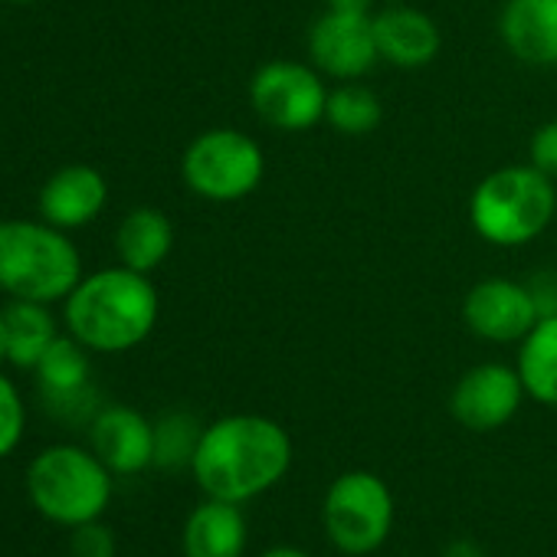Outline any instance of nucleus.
<instances>
[{
    "mask_svg": "<svg viewBox=\"0 0 557 557\" xmlns=\"http://www.w3.org/2000/svg\"><path fill=\"white\" fill-rule=\"evenodd\" d=\"M200 433H203V426L190 413H184V410L164 413L154 423V466L158 469H184V466L190 469Z\"/></svg>",
    "mask_w": 557,
    "mask_h": 557,
    "instance_id": "4be33fe9",
    "label": "nucleus"
},
{
    "mask_svg": "<svg viewBox=\"0 0 557 557\" xmlns=\"http://www.w3.org/2000/svg\"><path fill=\"white\" fill-rule=\"evenodd\" d=\"M524 384L518 377V368L485 361L469 368L453 394H449V413L459 426L472 433H492L511 423V417L521 410L524 400Z\"/></svg>",
    "mask_w": 557,
    "mask_h": 557,
    "instance_id": "9d476101",
    "label": "nucleus"
},
{
    "mask_svg": "<svg viewBox=\"0 0 557 557\" xmlns=\"http://www.w3.org/2000/svg\"><path fill=\"white\" fill-rule=\"evenodd\" d=\"M161 299L151 275L128 265H109L83 275L63 299L66 332L96 355H122L148 342L158 325Z\"/></svg>",
    "mask_w": 557,
    "mask_h": 557,
    "instance_id": "f03ea898",
    "label": "nucleus"
},
{
    "mask_svg": "<svg viewBox=\"0 0 557 557\" xmlns=\"http://www.w3.org/2000/svg\"><path fill=\"white\" fill-rule=\"evenodd\" d=\"M8 364L21 371H34L47 348L60 338L57 319L44 302H21L14 299L8 309Z\"/></svg>",
    "mask_w": 557,
    "mask_h": 557,
    "instance_id": "aec40b11",
    "label": "nucleus"
},
{
    "mask_svg": "<svg viewBox=\"0 0 557 557\" xmlns=\"http://www.w3.org/2000/svg\"><path fill=\"white\" fill-rule=\"evenodd\" d=\"M24 430H27L24 397L8 374H0V459H8L21 446Z\"/></svg>",
    "mask_w": 557,
    "mask_h": 557,
    "instance_id": "5701e85b",
    "label": "nucleus"
},
{
    "mask_svg": "<svg viewBox=\"0 0 557 557\" xmlns=\"http://www.w3.org/2000/svg\"><path fill=\"white\" fill-rule=\"evenodd\" d=\"M462 322L466 329L492 345H518L534 325L537 309L524 283L515 278H482L462 299Z\"/></svg>",
    "mask_w": 557,
    "mask_h": 557,
    "instance_id": "9b49d317",
    "label": "nucleus"
},
{
    "mask_svg": "<svg viewBox=\"0 0 557 557\" xmlns=\"http://www.w3.org/2000/svg\"><path fill=\"white\" fill-rule=\"evenodd\" d=\"M329 11H345V14H374V0H325Z\"/></svg>",
    "mask_w": 557,
    "mask_h": 557,
    "instance_id": "bb28decb",
    "label": "nucleus"
},
{
    "mask_svg": "<svg viewBox=\"0 0 557 557\" xmlns=\"http://www.w3.org/2000/svg\"><path fill=\"white\" fill-rule=\"evenodd\" d=\"M83 278V256L47 220H0V293L21 302H63Z\"/></svg>",
    "mask_w": 557,
    "mask_h": 557,
    "instance_id": "7ed1b4c3",
    "label": "nucleus"
},
{
    "mask_svg": "<svg viewBox=\"0 0 557 557\" xmlns=\"http://www.w3.org/2000/svg\"><path fill=\"white\" fill-rule=\"evenodd\" d=\"M293 469V436L259 413H233L203 426L190 475L207 498L246 505Z\"/></svg>",
    "mask_w": 557,
    "mask_h": 557,
    "instance_id": "f257e3e1",
    "label": "nucleus"
},
{
    "mask_svg": "<svg viewBox=\"0 0 557 557\" xmlns=\"http://www.w3.org/2000/svg\"><path fill=\"white\" fill-rule=\"evenodd\" d=\"M249 106L275 132H309L325 122L329 86L312 63L272 60L256 70Z\"/></svg>",
    "mask_w": 557,
    "mask_h": 557,
    "instance_id": "6e6552de",
    "label": "nucleus"
},
{
    "mask_svg": "<svg viewBox=\"0 0 557 557\" xmlns=\"http://www.w3.org/2000/svg\"><path fill=\"white\" fill-rule=\"evenodd\" d=\"M384 119L381 99L361 86V83H342L335 89H329V106H325V122L348 138H361L371 135Z\"/></svg>",
    "mask_w": 557,
    "mask_h": 557,
    "instance_id": "412c9836",
    "label": "nucleus"
},
{
    "mask_svg": "<svg viewBox=\"0 0 557 557\" xmlns=\"http://www.w3.org/2000/svg\"><path fill=\"white\" fill-rule=\"evenodd\" d=\"M528 164L537 168L541 174H547L550 181H557V119L544 122L528 145Z\"/></svg>",
    "mask_w": 557,
    "mask_h": 557,
    "instance_id": "393cba45",
    "label": "nucleus"
},
{
    "mask_svg": "<svg viewBox=\"0 0 557 557\" xmlns=\"http://www.w3.org/2000/svg\"><path fill=\"white\" fill-rule=\"evenodd\" d=\"M528 293L534 299V309H537V319H550L557 315V272H534L528 278Z\"/></svg>",
    "mask_w": 557,
    "mask_h": 557,
    "instance_id": "a878e982",
    "label": "nucleus"
},
{
    "mask_svg": "<svg viewBox=\"0 0 557 557\" xmlns=\"http://www.w3.org/2000/svg\"><path fill=\"white\" fill-rule=\"evenodd\" d=\"M446 557H482L472 544H466V541H459V544H453L449 550H446Z\"/></svg>",
    "mask_w": 557,
    "mask_h": 557,
    "instance_id": "c756f323",
    "label": "nucleus"
},
{
    "mask_svg": "<svg viewBox=\"0 0 557 557\" xmlns=\"http://www.w3.org/2000/svg\"><path fill=\"white\" fill-rule=\"evenodd\" d=\"M259 557H312V554H306V550H299V547H289V544H275V547L262 550Z\"/></svg>",
    "mask_w": 557,
    "mask_h": 557,
    "instance_id": "cd10ccee",
    "label": "nucleus"
},
{
    "mask_svg": "<svg viewBox=\"0 0 557 557\" xmlns=\"http://www.w3.org/2000/svg\"><path fill=\"white\" fill-rule=\"evenodd\" d=\"M109 203V184L102 171L89 164H66L60 168L37 197L40 220L60 226V230H79L92 223Z\"/></svg>",
    "mask_w": 557,
    "mask_h": 557,
    "instance_id": "ddd939ff",
    "label": "nucleus"
},
{
    "mask_svg": "<svg viewBox=\"0 0 557 557\" xmlns=\"http://www.w3.org/2000/svg\"><path fill=\"white\" fill-rule=\"evenodd\" d=\"M309 63L338 83H358L368 76L381 57L374 44V14H345V11H325L309 27Z\"/></svg>",
    "mask_w": 557,
    "mask_h": 557,
    "instance_id": "1a4fd4ad",
    "label": "nucleus"
},
{
    "mask_svg": "<svg viewBox=\"0 0 557 557\" xmlns=\"http://www.w3.org/2000/svg\"><path fill=\"white\" fill-rule=\"evenodd\" d=\"M70 554L73 557H119V544H115V534L109 524L86 521V524L73 528Z\"/></svg>",
    "mask_w": 557,
    "mask_h": 557,
    "instance_id": "b1692460",
    "label": "nucleus"
},
{
    "mask_svg": "<svg viewBox=\"0 0 557 557\" xmlns=\"http://www.w3.org/2000/svg\"><path fill=\"white\" fill-rule=\"evenodd\" d=\"M515 368L534 404L557 407V315L537 319V325L518 342Z\"/></svg>",
    "mask_w": 557,
    "mask_h": 557,
    "instance_id": "6ab92c4d",
    "label": "nucleus"
},
{
    "mask_svg": "<svg viewBox=\"0 0 557 557\" xmlns=\"http://www.w3.org/2000/svg\"><path fill=\"white\" fill-rule=\"evenodd\" d=\"M374 44L381 63H391L397 70H420L436 60L443 37L430 14L407 4H394L374 11Z\"/></svg>",
    "mask_w": 557,
    "mask_h": 557,
    "instance_id": "4468645a",
    "label": "nucleus"
},
{
    "mask_svg": "<svg viewBox=\"0 0 557 557\" xmlns=\"http://www.w3.org/2000/svg\"><path fill=\"white\" fill-rule=\"evenodd\" d=\"M0 364H8V315L0 309Z\"/></svg>",
    "mask_w": 557,
    "mask_h": 557,
    "instance_id": "c85d7f7f",
    "label": "nucleus"
},
{
    "mask_svg": "<svg viewBox=\"0 0 557 557\" xmlns=\"http://www.w3.org/2000/svg\"><path fill=\"white\" fill-rule=\"evenodd\" d=\"M174 249V223L158 207H135L122 216L115 230L119 262L151 275Z\"/></svg>",
    "mask_w": 557,
    "mask_h": 557,
    "instance_id": "a211bd4d",
    "label": "nucleus"
},
{
    "mask_svg": "<svg viewBox=\"0 0 557 557\" xmlns=\"http://www.w3.org/2000/svg\"><path fill=\"white\" fill-rule=\"evenodd\" d=\"M397 502L391 485L364 469L338 475L322 502V528L335 550L364 557L384 547L394 531Z\"/></svg>",
    "mask_w": 557,
    "mask_h": 557,
    "instance_id": "423d86ee",
    "label": "nucleus"
},
{
    "mask_svg": "<svg viewBox=\"0 0 557 557\" xmlns=\"http://www.w3.org/2000/svg\"><path fill=\"white\" fill-rule=\"evenodd\" d=\"M249 541V528L243 518V505L207 498L200 502L181 534L184 557H243Z\"/></svg>",
    "mask_w": 557,
    "mask_h": 557,
    "instance_id": "dca6fc26",
    "label": "nucleus"
},
{
    "mask_svg": "<svg viewBox=\"0 0 557 557\" xmlns=\"http://www.w3.org/2000/svg\"><path fill=\"white\" fill-rule=\"evenodd\" d=\"M498 34L528 66H557V0H505Z\"/></svg>",
    "mask_w": 557,
    "mask_h": 557,
    "instance_id": "2eb2a0df",
    "label": "nucleus"
},
{
    "mask_svg": "<svg viewBox=\"0 0 557 557\" xmlns=\"http://www.w3.org/2000/svg\"><path fill=\"white\" fill-rule=\"evenodd\" d=\"M557 213V190L547 174L531 164H505L485 174L469 197L475 233L502 249L537 239Z\"/></svg>",
    "mask_w": 557,
    "mask_h": 557,
    "instance_id": "20e7f679",
    "label": "nucleus"
},
{
    "mask_svg": "<svg viewBox=\"0 0 557 557\" xmlns=\"http://www.w3.org/2000/svg\"><path fill=\"white\" fill-rule=\"evenodd\" d=\"M89 440L112 475H138L154 466V423L135 407H102L92 417Z\"/></svg>",
    "mask_w": 557,
    "mask_h": 557,
    "instance_id": "f8f14e48",
    "label": "nucleus"
},
{
    "mask_svg": "<svg viewBox=\"0 0 557 557\" xmlns=\"http://www.w3.org/2000/svg\"><path fill=\"white\" fill-rule=\"evenodd\" d=\"M34 374H37V387H40L44 400L57 413H63L73 404H86V397H89V374H92L89 348L79 345L66 332V335H60L47 348V355L40 358Z\"/></svg>",
    "mask_w": 557,
    "mask_h": 557,
    "instance_id": "f3484780",
    "label": "nucleus"
},
{
    "mask_svg": "<svg viewBox=\"0 0 557 557\" xmlns=\"http://www.w3.org/2000/svg\"><path fill=\"white\" fill-rule=\"evenodd\" d=\"M27 495L34 508L63 528L99 521L112 502V469L83 446H50L27 469Z\"/></svg>",
    "mask_w": 557,
    "mask_h": 557,
    "instance_id": "39448f33",
    "label": "nucleus"
},
{
    "mask_svg": "<svg viewBox=\"0 0 557 557\" xmlns=\"http://www.w3.org/2000/svg\"><path fill=\"white\" fill-rule=\"evenodd\" d=\"M265 174V154L262 148L236 132V128H207L200 132L181 158V177L190 194L213 200V203H233L249 197Z\"/></svg>",
    "mask_w": 557,
    "mask_h": 557,
    "instance_id": "0eeeda50",
    "label": "nucleus"
},
{
    "mask_svg": "<svg viewBox=\"0 0 557 557\" xmlns=\"http://www.w3.org/2000/svg\"><path fill=\"white\" fill-rule=\"evenodd\" d=\"M8 4H37V0H8Z\"/></svg>",
    "mask_w": 557,
    "mask_h": 557,
    "instance_id": "7c9ffc66",
    "label": "nucleus"
}]
</instances>
